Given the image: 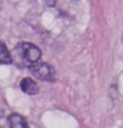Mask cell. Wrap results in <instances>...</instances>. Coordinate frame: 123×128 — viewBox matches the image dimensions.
Wrapping results in <instances>:
<instances>
[{"label": "cell", "mask_w": 123, "mask_h": 128, "mask_svg": "<svg viewBox=\"0 0 123 128\" xmlns=\"http://www.w3.org/2000/svg\"><path fill=\"white\" fill-rule=\"evenodd\" d=\"M20 88L23 92L28 94V95H36L39 94V86L32 78H23L20 82Z\"/></svg>", "instance_id": "3"}, {"label": "cell", "mask_w": 123, "mask_h": 128, "mask_svg": "<svg viewBox=\"0 0 123 128\" xmlns=\"http://www.w3.org/2000/svg\"><path fill=\"white\" fill-rule=\"evenodd\" d=\"M12 64V56L4 45V42L0 41V65H9Z\"/></svg>", "instance_id": "5"}, {"label": "cell", "mask_w": 123, "mask_h": 128, "mask_svg": "<svg viewBox=\"0 0 123 128\" xmlns=\"http://www.w3.org/2000/svg\"><path fill=\"white\" fill-rule=\"evenodd\" d=\"M15 50H16V53L29 65L39 62L40 58H41V50L37 48L35 44H31V42H21V44L16 45Z\"/></svg>", "instance_id": "1"}, {"label": "cell", "mask_w": 123, "mask_h": 128, "mask_svg": "<svg viewBox=\"0 0 123 128\" xmlns=\"http://www.w3.org/2000/svg\"><path fill=\"white\" fill-rule=\"evenodd\" d=\"M29 70L31 73L37 77L41 80H50L53 78V68L49 65V64H45V62H36V64H32L29 66Z\"/></svg>", "instance_id": "2"}, {"label": "cell", "mask_w": 123, "mask_h": 128, "mask_svg": "<svg viewBox=\"0 0 123 128\" xmlns=\"http://www.w3.org/2000/svg\"><path fill=\"white\" fill-rule=\"evenodd\" d=\"M8 120H9V127L11 128H29L27 120L20 114H11Z\"/></svg>", "instance_id": "4"}]
</instances>
